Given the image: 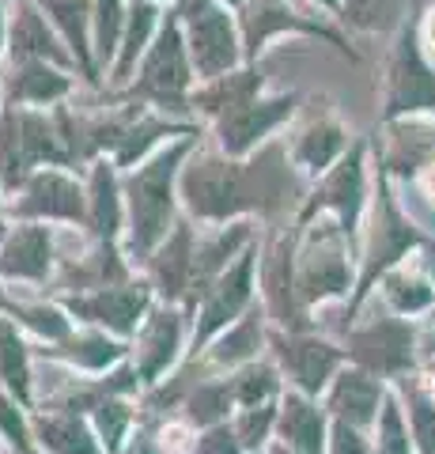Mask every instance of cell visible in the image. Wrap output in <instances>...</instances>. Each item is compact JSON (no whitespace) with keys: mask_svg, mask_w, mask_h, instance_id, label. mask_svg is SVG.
<instances>
[{"mask_svg":"<svg viewBox=\"0 0 435 454\" xmlns=\"http://www.w3.org/2000/svg\"><path fill=\"white\" fill-rule=\"evenodd\" d=\"M228 4H235V8H243V4H246V0H228Z\"/></svg>","mask_w":435,"mask_h":454,"instance_id":"53","label":"cell"},{"mask_svg":"<svg viewBox=\"0 0 435 454\" xmlns=\"http://www.w3.org/2000/svg\"><path fill=\"white\" fill-rule=\"evenodd\" d=\"M182 201L205 223H228L238 212L276 208L291 190L280 152L269 148L254 163H235L223 155H193L178 175Z\"/></svg>","mask_w":435,"mask_h":454,"instance_id":"1","label":"cell"},{"mask_svg":"<svg viewBox=\"0 0 435 454\" xmlns=\"http://www.w3.org/2000/svg\"><path fill=\"white\" fill-rule=\"evenodd\" d=\"M193 80V61L186 50V35H182L178 20H167L159 27L156 42L148 50V61L140 68V80L133 83V95L156 98L163 106H178Z\"/></svg>","mask_w":435,"mask_h":454,"instance_id":"12","label":"cell"},{"mask_svg":"<svg viewBox=\"0 0 435 454\" xmlns=\"http://www.w3.org/2000/svg\"><path fill=\"white\" fill-rule=\"evenodd\" d=\"M420 356H424L428 364L435 360V325H431V330L420 333Z\"/></svg>","mask_w":435,"mask_h":454,"instance_id":"47","label":"cell"},{"mask_svg":"<svg viewBox=\"0 0 435 454\" xmlns=\"http://www.w3.org/2000/svg\"><path fill=\"white\" fill-rule=\"evenodd\" d=\"M38 8H46L58 31L68 38V46L76 50V61L91 73V46H88V16H91V0H35Z\"/></svg>","mask_w":435,"mask_h":454,"instance_id":"37","label":"cell"},{"mask_svg":"<svg viewBox=\"0 0 435 454\" xmlns=\"http://www.w3.org/2000/svg\"><path fill=\"white\" fill-rule=\"evenodd\" d=\"M378 292H383L386 307L394 310L398 318H420L435 307V284L420 273L416 265H394L390 273L378 280Z\"/></svg>","mask_w":435,"mask_h":454,"instance_id":"28","label":"cell"},{"mask_svg":"<svg viewBox=\"0 0 435 454\" xmlns=\"http://www.w3.org/2000/svg\"><path fill=\"white\" fill-rule=\"evenodd\" d=\"M261 310L273 322V330H311V318H307L296 288V243L291 239H276L273 250L261 258Z\"/></svg>","mask_w":435,"mask_h":454,"instance_id":"13","label":"cell"},{"mask_svg":"<svg viewBox=\"0 0 435 454\" xmlns=\"http://www.w3.org/2000/svg\"><path fill=\"white\" fill-rule=\"evenodd\" d=\"M326 454H375L371 432H360V428H353V424L333 420L330 439H326Z\"/></svg>","mask_w":435,"mask_h":454,"instance_id":"44","label":"cell"},{"mask_svg":"<svg viewBox=\"0 0 435 454\" xmlns=\"http://www.w3.org/2000/svg\"><path fill=\"white\" fill-rule=\"evenodd\" d=\"M88 223L99 243L114 247L118 239V227H121V197H118V186H114V175L110 167L99 163L91 175V197H88Z\"/></svg>","mask_w":435,"mask_h":454,"instance_id":"32","label":"cell"},{"mask_svg":"<svg viewBox=\"0 0 435 454\" xmlns=\"http://www.w3.org/2000/svg\"><path fill=\"white\" fill-rule=\"evenodd\" d=\"M409 0H341L345 20L360 31H390L401 23V12Z\"/></svg>","mask_w":435,"mask_h":454,"instance_id":"42","label":"cell"},{"mask_svg":"<svg viewBox=\"0 0 435 454\" xmlns=\"http://www.w3.org/2000/svg\"><path fill=\"white\" fill-rule=\"evenodd\" d=\"M8 46L16 61H68V53L58 46V38L46 27V16H42L35 0H19L8 31Z\"/></svg>","mask_w":435,"mask_h":454,"instance_id":"26","label":"cell"},{"mask_svg":"<svg viewBox=\"0 0 435 454\" xmlns=\"http://www.w3.org/2000/svg\"><path fill=\"white\" fill-rule=\"evenodd\" d=\"M424 38H428V46H435V12H431V20L424 27Z\"/></svg>","mask_w":435,"mask_h":454,"instance_id":"49","label":"cell"},{"mask_svg":"<svg viewBox=\"0 0 435 454\" xmlns=\"http://www.w3.org/2000/svg\"><path fill=\"white\" fill-rule=\"evenodd\" d=\"M68 155L73 152L61 145V133L50 118L23 110L16 103L4 110V118H0V186L4 190L23 186L35 175V163H61Z\"/></svg>","mask_w":435,"mask_h":454,"instance_id":"4","label":"cell"},{"mask_svg":"<svg viewBox=\"0 0 435 454\" xmlns=\"http://www.w3.org/2000/svg\"><path fill=\"white\" fill-rule=\"evenodd\" d=\"M0 450H4V439H0Z\"/></svg>","mask_w":435,"mask_h":454,"instance_id":"54","label":"cell"},{"mask_svg":"<svg viewBox=\"0 0 435 454\" xmlns=\"http://www.w3.org/2000/svg\"><path fill=\"white\" fill-rule=\"evenodd\" d=\"M121 454H163V443H159V424L151 420H136L133 435L125 439Z\"/></svg>","mask_w":435,"mask_h":454,"instance_id":"46","label":"cell"},{"mask_svg":"<svg viewBox=\"0 0 435 454\" xmlns=\"http://www.w3.org/2000/svg\"><path fill=\"white\" fill-rule=\"evenodd\" d=\"M291 114V95H276V98H246V103L231 106L228 114L216 118V133H220V148L228 152V160L254 152L265 137H269L280 121Z\"/></svg>","mask_w":435,"mask_h":454,"instance_id":"16","label":"cell"},{"mask_svg":"<svg viewBox=\"0 0 435 454\" xmlns=\"http://www.w3.org/2000/svg\"><path fill=\"white\" fill-rule=\"evenodd\" d=\"M254 273H258V247L250 243L235 258V265L223 269V273L208 284V292L201 295L198 325H193V333H190L193 352H205L228 325H235L238 318L258 307L254 303Z\"/></svg>","mask_w":435,"mask_h":454,"instance_id":"8","label":"cell"},{"mask_svg":"<svg viewBox=\"0 0 435 454\" xmlns=\"http://www.w3.org/2000/svg\"><path fill=\"white\" fill-rule=\"evenodd\" d=\"M296 288L307 315H311V307L348 295L353 262H348V235L341 231V223L311 227L303 247H296Z\"/></svg>","mask_w":435,"mask_h":454,"instance_id":"3","label":"cell"},{"mask_svg":"<svg viewBox=\"0 0 435 454\" xmlns=\"http://www.w3.org/2000/svg\"><path fill=\"white\" fill-rule=\"evenodd\" d=\"M193 140H178V145L159 148L136 175L125 182V212H129V262L148 265L167 235L175 231V178L178 163L190 155Z\"/></svg>","mask_w":435,"mask_h":454,"instance_id":"2","label":"cell"},{"mask_svg":"<svg viewBox=\"0 0 435 454\" xmlns=\"http://www.w3.org/2000/svg\"><path fill=\"white\" fill-rule=\"evenodd\" d=\"M424 186H428V193L435 197V163L428 167V175H424Z\"/></svg>","mask_w":435,"mask_h":454,"instance_id":"50","label":"cell"},{"mask_svg":"<svg viewBox=\"0 0 435 454\" xmlns=\"http://www.w3.org/2000/svg\"><path fill=\"white\" fill-rule=\"evenodd\" d=\"M178 405H182V420H186L193 432H205V428H216V424H228L235 417V394H231L228 375L198 379L186 394H182Z\"/></svg>","mask_w":435,"mask_h":454,"instance_id":"27","label":"cell"},{"mask_svg":"<svg viewBox=\"0 0 435 454\" xmlns=\"http://www.w3.org/2000/svg\"><path fill=\"white\" fill-rule=\"evenodd\" d=\"M371 447H375V454H416L409 417H405V405H401L394 387H390L386 402H383V413H378L375 428H371Z\"/></svg>","mask_w":435,"mask_h":454,"instance_id":"35","label":"cell"},{"mask_svg":"<svg viewBox=\"0 0 435 454\" xmlns=\"http://www.w3.org/2000/svg\"><path fill=\"white\" fill-rule=\"evenodd\" d=\"M156 31V8L148 0H136L129 8V23H125V46L114 57V83H125L136 65V57L148 50V38Z\"/></svg>","mask_w":435,"mask_h":454,"instance_id":"39","label":"cell"},{"mask_svg":"<svg viewBox=\"0 0 435 454\" xmlns=\"http://www.w3.org/2000/svg\"><path fill=\"white\" fill-rule=\"evenodd\" d=\"M121 31H125L121 0H99V4H95V53H99V61H114L118 57Z\"/></svg>","mask_w":435,"mask_h":454,"instance_id":"43","label":"cell"},{"mask_svg":"<svg viewBox=\"0 0 435 454\" xmlns=\"http://www.w3.org/2000/svg\"><path fill=\"white\" fill-rule=\"evenodd\" d=\"M0 382L19 397L23 409H35V356L16 318L0 315Z\"/></svg>","mask_w":435,"mask_h":454,"instance_id":"25","label":"cell"},{"mask_svg":"<svg viewBox=\"0 0 435 454\" xmlns=\"http://www.w3.org/2000/svg\"><path fill=\"white\" fill-rule=\"evenodd\" d=\"M50 356H58L61 364H68L80 375H106L129 360V340L110 337L106 330H95V325H76L58 348H50Z\"/></svg>","mask_w":435,"mask_h":454,"instance_id":"24","label":"cell"},{"mask_svg":"<svg viewBox=\"0 0 435 454\" xmlns=\"http://www.w3.org/2000/svg\"><path fill=\"white\" fill-rule=\"evenodd\" d=\"M386 394H390V382L363 372L356 364H345L318 402L330 413V420H341V424H353L360 432H371L378 413H383Z\"/></svg>","mask_w":435,"mask_h":454,"instance_id":"14","label":"cell"},{"mask_svg":"<svg viewBox=\"0 0 435 454\" xmlns=\"http://www.w3.org/2000/svg\"><path fill=\"white\" fill-rule=\"evenodd\" d=\"M190 337V307L182 303H156L148 318L140 322L136 337L129 340V364L144 390H156L178 367Z\"/></svg>","mask_w":435,"mask_h":454,"instance_id":"6","label":"cell"},{"mask_svg":"<svg viewBox=\"0 0 435 454\" xmlns=\"http://www.w3.org/2000/svg\"><path fill=\"white\" fill-rule=\"evenodd\" d=\"M276 405H254V409H238V413L231 417V428L238 435V443L246 447V454H261L265 447L273 443L276 435Z\"/></svg>","mask_w":435,"mask_h":454,"instance_id":"40","label":"cell"},{"mask_svg":"<svg viewBox=\"0 0 435 454\" xmlns=\"http://www.w3.org/2000/svg\"><path fill=\"white\" fill-rule=\"evenodd\" d=\"M136 420H140V413L129 397H106V402L91 409V424H95V432H99L106 454H121L125 439L136 428Z\"/></svg>","mask_w":435,"mask_h":454,"instance_id":"38","label":"cell"},{"mask_svg":"<svg viewBox=\"0 0 435 454\" xmlns=\"http://www.w3.org/2000/svg\"><path fill=\"white\" fill-rule=\"evenodd\" d=\"M178 23L186 35L190 61L205 83L228 76L238 65L235 23L220 0H178Z\"/></svg>","mask_w":435,"mask_h":454,"instance_id":"7","label":"cell"},{"mask_svg":"<svg viewBox=\"0 0 435 454\" xmlns=\"http://www.w3.org/2000/svg\"><path fill=\"white\" fill-rule=\"evenodd\" d=\"M53 277V231L46 223H19L0 243V280L46 284Z\"/></svg>","mask_w":435,"mask_h":454,"instance_id":"20","label":"cell"},{"mask_svg":"<svg viewBox=\"0 0 435 454\" xmlns=\"http://www.w3.org/2000/svg\"><path fill=\"white\" fill-rule=\"evenodd\" d=\"M330 413L318 397H307L299 390H284L276 405V443H284L296 454H326L330 439Z\"/></svg>","mask_w":435,"mask_h":454,"instance_id":"21","label":"cell"},{"mask_svg":"<svg viewBox=\"0 0 435 454\" xmlns=\"http://www.w3.org/2000/svg\"><path fill=\"white\" fill-rule=\"evenodd\" d=\"M265 322H269L265 310L254 307L235 325H228V330L201 352V367L220 372V375H231V372H238V367L261 360V348H269V330H265Z\"/></svg>","mask_w":435,"mask_h":454,"instance_id":"22","label":"cell"},{"mask_svg":"<svg viewBox=\"0 0 435 454\" xmlns=\"http://www.w3.org/2000/svg\"><path fill=\"white\" fill-rule=\"evenodd\" d=\"M243 27H246V57H254L265 42H269V35H280V31H318V35H326L333 38L330 31H322V27H307L299 23L291 12L280 4V0H254V4H243ZM337 42V38H333Z\"/></svg>","mask_w":435,"mask_h":454,"instance_id":"30","label":"cell"},{"mask_svg":"<svg viewBox=\"0 0 435 454\" xmlns=\"http://www.w3.org/2000/svg\"><path fill=\"white\" fill-rule=\"evenodd\" d=\"M261 91V76L258 73H228L220 80H208L205 88L193 95V106H201L205 114H213V118H220V114H228L231 106L246 103V98H254Z\"/></svg>","mask_w":435,"mask_h":454,"instance_id":"34","label":"cell"},{"mask_svg":"<svg viewBox=\"0 0 435 454\" xmlns=\"http://www.w3.org/2000/svg\"><path fill=\"white\" fill-rule=\"evenodd\" d=\"M193 454H246V447L238 443V435L228 424H216V428H205L198 432V439H193Z\"/></svg>","mask_w":435,"mask_h":454,"instance_id":"45","label":"cell"},{"mask_svg":"<svg viewBox=\"0 0 435 454\" xmlns=\"http://www.w3.org/2000/svg\"><path fill=\"white\" fill-rule=\"evenodd\" d=\"M413 247H420L416 227L398 212L394 197H390V190H386V182H378V208H375V223H371V250H368V262H363L360 288H356V300H353V307H348V315H353V310L363 303V295H368L375 284L390 273V269L409 258Z\"/></svg>","mask_w":435,"mask_h":454,"instance_id":"11","label":"cell"},{"mask_svg":"<svg viewBox=\"0 0 435 454\" xmlns=\"http://www.w3.org/2000/svg\"><path fill=\"white\" fill-rule=\"evenodd\" d=\"M0 439L16 454H35V432H31V409L19 405V397L0 382Z\"/></svg>","mask_w":435,"mask_h":454,"instance_id":"41","label":"cell"},{"mask_svg":"<svg viewBox=\"0 0 435 454\" xmlns=\"http://www.w3.org/2000/svg\"><path fill=\"white\" fill-rule=\"evenodd\" d=\"M261 454H265V450H261Z\"/></svg>","mask_w":435,"mask_h":454,"instance_id":"55","label":"cell"},{"mask_svg":"<svg viewBox=\"0 0 435 454\" xmlns=\"http://www.w3.org/2000/svg\"><path fill=\"white\" fill-rule=\"evenodd\" d=\"M228 382L235 394V413L238 409H254V405H273L288 390V382L273 360H254V364L238 367V372L228 375Z\"/></svg>","mask_w":435,"mask_h":454,"instance_id":"29","label":"cell"},{"mask_svg":"<svg viewBox=\"0 0 435 454\" xmlns=\"http://www.w3.org/2000/svg\"><path fill=\"white\" fill-rule=\"evenodd\" d=\"M35 450L38 454H106L91 417L65 413V409H38L31 413Z\"/></svg>","mask_w":435,"mask_h":454,"instance_id":"23","label":"cell"},{"mask_svg":"<svg viewBox=\"0 0 435 454\" xmlns=\"http://www.w3.org/2000/svg\"><path fill=\"white\" fill-rule=\"evenodd\" d=\"M341 348H345L348 364L378 375L383 382H398V379L416 372L420 333L409 318L386 315V318H375L368 325H356L353 333H345Z\"/></svg>","mask_w":435,"mask_h":454,"instance_id":"5","label":"cell"},{"mask_svg":"<svg viewBox=\"0 0 435 454\" xmlns=\"http://www.w3.org/2000/svg\"><path fill=\"white\" fill-rule=\"evenodd\" d=\"M265 454H296V450H288L284 443H276V439H273V443H269V447H265Z\"/></svg>","mask_w":435,"mask_h":454,"instance_id":"48","label":"cell"},{"mask_svg":"<svg viewBox=\"0 0 435 454\" xmlns=\"http://www.w3.org/2000/svg\"><path fill=\"white\" fill-rule=\"evenodd\" d=\"M322 208L333 212L348 239L356 235L360 216H363V148L360 145H353L341 163H337L333 170H326L322 186L315 190L311 205H307V216H315V212H322Z\"/></svg>","mask_w":435,"mask_h":454,"instance_id":"19","label":"cell"},{"mask_svg":"<svg viewBox=\"0 0 435 454\" xmlns=\"http://www.w3.org/2000/svg\"><path fill=\"white\" fill-rule=\"evenodd\" d=\"M398 397L405 405V417H409V432H413V447L416 454H435V397L420 387L416 372L398 379Z\"/></svg>","mask_w":435,"mask_h":454,"instance_id":"33","label":"cell"},{"mask_svg":"<svg viewBox=\"0 0 435 454\" xmlns=\"http://www.w3.org/2000/svg\"><path fill=\"white\" fill-rule=\"evenodd\" d=\"M12 212L27 223H42V220H88V197L61 170H35L23 182L19 201L12 205Z\"/></svg>","mask_w":435,"mask_h":454,"instance_id":"17","label":"cell"},{"mask_svg":"<svg viewBox=\"0 0 435 454\" xmlns=\"http://www.w3.org/2000/svg\"><path fill=\"white\" fill-rule=\"evenodd\" d=\"M318 4H326V8H337V4H341V0H318Z\"/></svg>","mask_w":435,"mask_h":454,"instance_id":"51","label":"cell"},{"mask_svg":"<svg viewBox=\"0 0 435 454\" xmlns=\"http://www.w3.org/2000/svg\"><path fill=\"white\" fill-rule=\"evenodd\" d=\"M193 254H198V235L190 223H175L167 243L148 258L151 292L159 303H182L193 310Z\"/></svg>","mask_w":435,"mask_h":454,"instance_id":"18","label":"cell"},{"mask_svg":"<svg viewBox=\"0 0 435 454\" xmlns=\"http://www.w3.org/2000/svg\"><path fill=\"white\" fill-rule=\"evenodd\" d=\"M345 129L337 121H311L307 129L296 137L291 155H296V167H303L307 175H326L333 160H341L345 152Z\"/></svg>","mask_w":435,"mask_h":454,"instance_id":"31","label":"cell"},{"mask_svg":"<svg viewBox=\"0 0 435 454\" xmlns=\"http://www.w3.org/2000/svg\"><path fill=\"white\" fill-rule=\"evenodd\" d=\"M151 295L156 292H151L148 280H121V284H110V288H99V292L65 295L61 307H65V315L80 325H95V330H106L118 340H133L140 322L156 307Z\"/></svg>","mask_w":435,"mask_h":454,"instance_id":"10","label":"cell"},{"mask_svg":"<svg viewBox=\"0 0 435 454\" xmlns=\"http://www.w3.org/2000/svg\"><path fill=\"white\" fill-rule=\"evenodd\" d=\"M0 46H4V20H0Z\"/></svg>","mask_w":435,"mask_h":454,"instance_id":"52","label":"cell"},{"mask_svg":"<svg viewBox=\"0 0 435 454\" xmlns=\"http://www.w3.org/2000/svg\"><path fill=\"white\" fill-rule=\"evenodd\" d=\"M65 91H68V80L46 61H19V76H12V98L16 103L42 106V103L61 98Z\"/></svg>","mask_w":435,"mask_h":454,"instance_id":"36","label":"cell"},{"mask_svg":"<svg viewBox=\"0 0 435 454\" xmlns=\"http://www.w3.org/2000/svg\"><path fill=\"white\" fill-rule=\"evenodd\" d=\"M269 352L273 364L280 367L288 390H299L307 397H322L333 375L348 364L345 348L330 337L318 333H288V330H269Z\"/></svg>","mask_w":435,"mask_h":454,"instance_id":"9","label":"cell"},{"mask_svg":"<svg viewBox=\"0 0 435 454\" xmlns=\"http://www.w3.org/2000/svg\"><path fill=\"white\" fill-rule=\"evenodd\" d=\"M435 110V68L420 53L416 27H401L394 61H390V98L386 114Z\"/></svg>","mask_w":435,"mask_h":454,"instance_id":"15","label":"cell"}]
</instances>
